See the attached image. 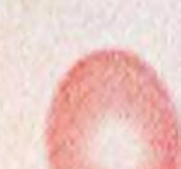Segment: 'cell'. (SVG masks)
Listing matches in <instances>:
<instances>
[{"mask_svg":"<svg viewBox=\"0 0 181 169\" xmlns=\"http://www.w3.org/2000/svg\"><path fill=\"white\" fill-rule=\"evenodd\" d=\"M179 141L165 84L129 50L85 56L56 89L46 127L51 169H179Z\"/></svg>","mask_w":181,"mask_h":169,"instance_id":"1","label":"cell"}]
</instances>
